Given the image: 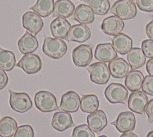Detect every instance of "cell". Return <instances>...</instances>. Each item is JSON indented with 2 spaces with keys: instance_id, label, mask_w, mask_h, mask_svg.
I'll return each instance as SVG.
<instances>
[{
  "instance_id": "obj_1",
  "label": "cell",
  "mask_w": 153,
  "mask_h": 137,
  "mask_svg": "<svg viewBox=\"0 0 153 137\" xmlns=\"http://www.w3.org/2000/svg\"><path fill=\"white\" fill-rule=\"evenodd\" d=\"M42 51L47 56L57 59L62 58L67 51V45L62 39L44 35Z\"/></svg>"
},
{
  "instance_id": "obj_2",
  "label": "cell",
  "mask_w": 153,
  "mask_h": 137,
  "mask_svg": "<svg viewBox=\"0 0 153 137\" xmlns=\"http://www.w3.org/2000/svg\"><path fill=\"white\" fill-rule=\"evenodd\" d=\"M110 12L121 20H128L136 16L137 10L131 0H118L113 4Z\"/></svg>"
},
{
  "instance_id": "obj_3",
  "label": "cell",
  "mask_w": 153,
  "mask_h": 137,
  "mask_svg": "<svg viewBox=\"0 0 153 137\" xmlns=\"http://www.w3.org/2000/svg\"><path fill=\"white\" fill-rule=\"evenodd\" d=\"M34 102L38 109L42 112H50L59 110L56 97L47 91H40L35 94Z\"/></svg>"
},
{
  "instance_id": "obj_4",
  "label": "cell",
  "mask_w": 153,
  "mask_h": 137,
  "mask_svg": "<svg viewBox=\"0 0 153 137\" xmlns=\"http://www.w3.org/2000/svg\"><path fill=\"white\" fill-rule=\"evenodd\" d=\"M104 94L106 99L111 103H127L128 92L121 84L111 83L106 88Z\"/></svg>"
},
{
  "instance_id": "obj_5",
  "label": "cell",
  "mask_w": 153,
  "mask_h": 137,
  "mask_svg": "<svg viewBox=\"0 0 153 137\" xmlns=\"http://www.w3.org/2000/svg\"><path fill=\"white\" fill-rule=\"evenodd\" d=\"M87 69L90 73V80L96 84L105 85L110 78L111 73L105 62H94L87 67Z\"/></svg>"
},
{
  "instance_id": "obj_6",
  "label": "cell",
  "mask_w": 153,
  "mask_h": 137,
  "mask_svg": "<svg viewBox=\"0 0 153 137\" xmlns=\"http://www.w3.org/2000/svg\"><path fill=\"white\" fill-rule=\"evenodd\" d=\"M10 93V105L11 108L19 113H24L29 111L32 106V100L26 93H16L11 90Z\"/></svg>"
},
{
  "instance_id": "obj_7",
  "label": "cell",
  "mask_w": 153,
  "mask_h": 137,
  "mask_svg": "<svg viewBox=\"0 0 153 137\" xmlns=\"http://www.w3.org/2000/svg\"><path fill=\"white\" fill-rule=\"evenodd\" d=\"M72 56L73 62L76 67H86L93 59L92 48L89 45L81 44L73 49Z\"/></svg>"
},
{
  "instance_id": "obj_8",
  "label": "cell",
  "mask_w": 153,
  "mask_h": 137,
  "mask_svg": "<svg viewBox=\"0 0 153 137\" xmlns=\"http://www.w3.org/2000/svg\"><path fill=\"white\" fill-rule=\"evenodd\" d=\"M26 73L32 75L38 73L42 67V62L40 57L35 53H29L25 54L16 64Z\"/></svg>"
},
{
  "instance_id": "obj_9",
  "label": "cell",
  "mask_w": 153,
  "mask_h": 137,
  "mask_svg": "<svg viewBox=\"0 0 153 137\" xmlns=\"http://www.w3.org/2000/svg\"><path fill=\"white\" fill-rule=\"evenodd\" d=\"M148 103V97L142 91L132 92L128 99V107L133 112L144 115L145 108Z\"/></svg>"
},
{
  "instance_id": "obj_10",
  "label": "cell",
  "mask_w": 153,
  "mask_h": 137,
  "mask_svg": "<svg viewBox=\"0 0 153 137\" xmlns=\"http://www.w3.org/2000/svg\"><path fill=\"white\" fill-rule=\"evenodd\" d=\"M111 124L114 126L120 132H131L135 128V117L131 112H122L119 114L115 121L111 122Z\"/></svg>"
},
{
  "instance_id": "obj_11",
  "label": "cell",
  "mask_w": 153,
  "mask_h": 137,
  "mask_svg": "<svg viewBox=\"0 0 153 137\" xmlns=\"http://www.w3.org/2000/svg\"><path fill=\"white\" fill-rule=\"evenodd\" d=\"M22 25L31 34L36 35L42 29L44 23L41 17L35 12L27 11L23 14L22 19Z\"/></svg>"
},
{
  "instance_id": "obj_12",
  "label": "cell",
  "mask_w": 153,
  "mask_h": 137,
  "mask_svg": "<svg viewBox=\"0 0 153 137\" xmlns=\"http://www.w3.org/2000/svg\"><path fill=\"white\" fill-rule=\"evenodd\" d=\"M81 98L74 91H69L63 94L60 103V109L69 113L76 112L80 106Z\"/></svg>"
},
{
  "instance_id": "obj_13",
  "label": "cell",
  "mask_w": 153,
  "mask_h": 137,
  "mask_svg": "<svg viewBox=\"0 0 153 137\" xmlns=\"http://www.w3.org/2000/svg\"><path fill=\"white\" fill-rule=\"evenodd\" d=\"M124 27V22L116 16L106 17L101 25V29L105 34L113 36L119 34L123 31Z\"/></svg>"
},
{
  "instance_id": "obj_14",
  "label": "cell",
  "mask_w": 153,
  "mask_h": 137,
  "mask_svg": "<svg viewBox=\"0 0 153 137\" xmlns=\"http://www.w3.org/2000/svg\"><path fill=\"white\" fill-rule=\"evenodd\" d=\"M90 36V29L86 25L76 24L71 26L66 40L67 41L83 43L88 40Z\"/></svg>"
},
{
  "instance_id": "obj_15",
  "label": "cell",
  "mask_w": 153,
  "mask_h": 137,
  "mask_svg": "<svg viewBox=\"0 0 153 137\" xmlns=\"http://www.w3.org/2000/svg\"><path fill=\"white\" fill-rule=\"evenodd\" d=\"M50 28L53 37L66 40L71 25L67 19L64 17H59L51 22Z\"/></svg>"
},
{
  "instance_id": "obj_16",
  "label": "cell",
  "mask_w": 153,
  "mask_h": 137,
  "mask_svg": "<svg viewBox=\"0 0 153 137\" xmlns=\"http://www.w3.org/2000/svg\"><path fill=\"white\" fill-rule=\"evenodd\" d=\"M87 121L89 127L98 135L108 124L106 116L102 110H97L90 114L87 117Z\"/></svg>"
},
{
  "instance_id": "obj_17",
  "label": "cell",
  "mask_w": 153,
  "mask_h": 137,
  "mask_svg": "<svg viewBox=\"0 0 153 137\" xmlns=\"http://www.w3.org/2000/svg\"><path fill=\"white\" fill-rule=\"evenodd\" d=\"M108 68L112 76L117 79L126 77L131 70L129 64L121 58H115L109 62Z\"/></svg>"
},
{
  "instance_id": "obj_18",
  "label": "cell",
  "mask_w": 153,
  "mask_h": 137,
  "mask_svg": "<svg viewBox=\"0 0 153 137\" xmlns=\"http://www.w3.org/2000/svg\"><path fill=\"white\" fill-rule=\"evenodd\" d=\"M51 125L54 129L59 132H63L69 127L75 126L71 115L65 111L54 113L52 118Z\"/></svg>"
},
{
  "instance_id": "obj_19",
  "label": "cell",
  "mask_w": 153,
  "mask_h": 137,
  "mask_svg": "<svg viewBox=\"0 0 153 137\" xmlns=\"http://www.w3.org/2000/svg\"><path fill=\"white\" fill-rule=\"evenodd\" d=\"M117 51L111 43H100L97 45L94 57L100 62H108L117 57Z\"/></svg>"
},
{
  "instance_id": "obj_20",
  "label": "cell",
  "mask_w": 153,
  "mask_h": 137,
  "mask_svg": "<svg viewBox=\"0 0 153 137\" xmlns=\"http://www.w3.org/2000/svg\"><path fill=\"white\" fill-rule=\"evenodd\" d=\"M73 19L81 24H90L94 20V13L89 5L81 4L75 8Z\"/></svg>"
},
{
  "instance_id": "obj_21",
  "label": "cell",
  "mask_w": 153,
  "mask_h": 137,
  "mask_svg": "<svg viewBox=\"0 0 153 137\" xmlns=\"http://www.w3.org/2000/svg\"><path fill=\"white\" fill-rule=\"evenodd\" d=\"M17 45L20 52L25 55L35 52L38 47V42L34 35L26 31L18 41Z\"/></svg>"
},
{
  "instance_id": "obj_22",
  "label": "cell",
  "mask_w": 153,
  "mask_h": 137,
  "mask_svg": "<svg viewBox=\"0 0 153 137\" xmlns=\"http://www.w3.org/2000/svg\"><path fill=\"white\" fill-rule=\"evenodd\" d=\"M112 44L118 53L125 55L131 49L133 41L127 35L120 33L112 38Z\"/></svg>"
},
{
  "instance_id": "obj_23",
  "label": "cell",
  "mask_w": 153,
  "mask_h": 137,
  "mask_svg": "<svg viewBox=\"0 0 153 137\" xmlns=\"http://www.w3.org/2000/svg\"><path fill=\"white\" fill-rule=\"evenodd\" d=\"M75 10L74 4L69 0H57L54 4L53 17L68 18L73 15Z\"/></svg>"
},
{
  "instance_id": "obj_24",
  "label": "cell",
  "mask_w": 153,
  "mask_h": 137,
  "mask_svg": "<svg viewBox=\"0 0 153 137\" xmlns=\"http://www.w3.org/2000/svg\"><path fill=\"white\" fill-rule=\"evenodd\" d=\"M127 59L132 70L142 67L146 62V57L143 52L139 47L131 48L127 53Z\"/></svg>"
},
{
  "instance_id": "obj_25",
  "label": "cell",
  "mask_w": 153,
  "mask_h": 137,
  "mask_svg": "<svg viewBox=\"0 0 153 137\" xmlns=\"http://www.w3.org/2000/svg\"><path fill=\"white\" fill-rule=\"evenodd\" d=\"M144 77L139 70H132L126 76L124 84L126 87L130 91H138L142 87Z\"/></svg>"
},
{
  "instance_id": "obj_26",
  "label": "cell",
  "mask_w": 153,
  "mask_h": 137,
  "mask_svg": "<svg viewBox=\"0 0 153 137\" xmlns=\"http://www.w3.org/2000/svg\"><path fill=\"white\" fill-rule=\"evenodd\" d=\"M54 0H37L35 5L29 9L33 10L40 17H46L50 16L54 11Z\"/></svg>"
},
{
  "instance_id": "obj_27",
  "label": "cell",
  "mask_w": 153,
  "mask_h": 137,
  "mask_svg": "<svg viewBox=\"0 0 153 137\" xmlns=\"http://www.w3.org/2000/svg\"><path fill=\"white\" fill-rule=\"evenodd\" d=\"M99 106L98 98L94 94L84 95L81 98L80 109L85 113H93L98 109Z\"/></svg>"
},
{
  "instance_id": "obj_28",
  "label": "cell",
  "mask_w": 153,
  "mask_h": 137,
  "mask_svg": "<svg viewBox=\"0 0 153 137\" xmlns=\"http://www.w3.org/2000/svg\"><path fill=\"white\" fill-rule=\"evenodd\" d=\"M17 127V122L14 119L8 116L4 117L0 121V136L12 137Z\"/></svg>"
},
{
  "instance_id": "obj_29",
  "label": "cell",
  "mask_w": 153,
  "mask_h": 137,
  "mask_svg": "<svg viewBox=\"0 0 153 137\" xmlns=\"http://www.w3.org/2000/svg\"><path fill=\"white\" fill-rule=\"evenodd\" d=\"M16 57L11 51L3 49L0 47V68L9 72L16 65Z\"/></svg>"
},
{
  "instance_id": "obj_30",
  "label": "cell",
  "mask_w": 153,
  "mask_h": 137,
  "mask_svg": "<svg viewBox=\"0 0 153 137\" xmlns=\"http://www.w3.org/2000/svg\"><path fill=\"white\" fill-rule=\"evenodd\" d=\"M84 1L88 4L93 13L97 15H105L110 8L109 0H84Z\"/></svg>"
},
{
  "instance_id": "obj_31",
  "label": "cell",
  "mask_w": 153,
  "mask_h": 137,
  "mask_svg": "<svg viewBox=\"0 0 153 137\" xmlns=\"http://www.w3.org/2000/svg\"><path fill=\"white\" fill-rule=\"evenodd\" d=\"M72 137H95V135L88 125L81 124L74 129Z\"/></svg>"
},
{
  "instance_id": "obj_32",
  "label": "cell",
  "mask_w": 153,
  "mask_h": 137,
  "mask_svg": "<svg viewBox=\"0 0 153 137\" xmlns=\"http://www.w3.org/2000/svg\"><path fill=\"white\" fill-rule=\"evenodd\" d=\"M14 137H34L33 130L30 125H22L17 127Z\"/></svg>"
},
{
  "instance_id": "obj_33",
  "label": "cell",
  "mask_w": 153,
  "mask_h": 137,
  "mask_svg": "<svg viewBox=\"0 0 153 137\" xmlns=\"http://www.w3.org/2000/svg\"><path fill=\"white\" fill-rule=\"evenodd\" d=\"M142 90L145 93L153 96V76L147 75L145 77L142 85Z\"/></svg>"
},
{
  "instance_id": "obj_34",
  "label": "cell",
  "mask_w": 153,
  "mask_h": 137,
  "mask_svg": "<svg viewBox=\"0 0 153 137\" xmlns=\"http://www.w3.org/2000/svg\"><path fill=\"white\" fill-rule=\"evenodd\" d=\"M142 49L145 57L153 58V40H145L142 42Z\"/></svg>"
},
{
  "instance_id": "obj_35",
  "label": "cell",
  "mask_w": 153,
  "mask_h": 137,
  "mask_svg": "<svg viewBox=\"0 0 153 137\" xmlns=\"http://www.w3.org/2000/svg\"><path fill=\"white\" fill-rule=\"evenodd\" d=\"M136 4L142 11H153V0H136Z\"/></svg>"
},
{
  "instance_id": "obj_36",
  "label": "cell",
  "mask_w": 153,
  "mask_h": 137,
  "mask_svg": "<svg viewBox=\"0 0 153 137\" xmlns=\"http://www.w3.org/2000/svg\"><path fill=\"white\" fill-rule=\"evenodd\" d=\"M145 112L148 116V122H153V99H151L147 104L145 108Z\"/></svg>"
},
{
  "instance_id": "obj_37",
  "label": "cell",
  "mask_w": 153,
  "mask_h": 137,
  "mask_svg": "<svg viewBox=\"0 0 153 137\" xmlns=\"http://www.w3.org/2000/svg\"><path fill=\"white\" fill-rule=\"evenodd\" d=\"M8 82V78L5 71L0 68V90L4 88Z\"/></svg>"
},
{
  "instance_id": "obj_38",
  "label": "cell",
  "mask_w": 153,
  "mask_h": 137,
  "mask_svg": "<svg viewBox=\"0 0 153 137\" xmlns=\"http://www.w3.org/2000/svg\"><path fill=\"white\" fill-rule=\"evenodd\" d=\"M145 31L148 37L151 40H153V20L146 25Z\"/></svg>"
},
{
  "instance_id": "obj_39",
  "label": "cell",
  "mask_w": 153,
  "mask_h": 137,
  "mask_svg": "<svg viewBox=\"0 0 153 137\" xmlns=\"http://www.w3.org/2000/svg\"><path fill=\"white\" fill-rule=\"evenodd\" d=\"M146 69L150 76H153V58L149 59L146 64Z\"/></svg>"
},
{
  "instance_id": "obj_40",
  "label": "cell",
  "mask_w": 153,
  "mask_h": 137,
  "mask_svg": "<svg viewBox=\"0 0 153 137\" xmlns=\"http://www.w3.org/2000/svg\"><path fill=\"white\" fill-rule=\"evenodd\" d=\"M120 137H138L135 133L131 132H127L123 133Z\"/></svg>"
},
{
  "instance_id": "obj_41",
  "label": "cell",
  "mask_w": 153,
  "mask_h": 137,
  "mask_svg": "<svg viewBox=\"0 0 153 137\" xmlns=\"http://www.w3.org/2000/svg\"><path fill=\"white\" fill-rule=\"evenodd\" d=\"M146 137H153V130L150 131L146 135Z\"/></svg>"
},
{
  "instance_id": "obj_42",
  "label": "cell",
  "mask_w": 153,
  "mask_h": 137,
  "mask_svg": "<svg viewBox=\"0 0 153 137\" xmlns=\"http://www.w3.org/2000/svg\"><path fill=\"white\" fill-rule=\"evenodd\" d=\"M99 137H107V136H105V135H101V136H99Z\"/></svg>"
},
{
  "instance_id": "obj_43",
  "label": "cell",
  "mask_w": 153,
  "mask_h": 137,
  "mask_svg": "<svg viewBox=\"0 0 153 137\" xmlns=\"http://www.w3.org/2000/svg\"><path fill=\"white\" fill-rule=\"evenodd\" d=\"M80 1H82V0H80Z\"/></svg>"
},
{
  "instance_id": "obj_44",
  "label": "cell",
  "mask_w": 153,
  "mask_h": 137,
  "mask_svg": "<svg viewBox=\"0 0 153 137\" xmlns=\"http://www.w3.org/2000/svg\"><path fill=\"white\" fill-rule=\"evenodd\" d=\"M131 1H132V0H131Z\"/></svg>"
}]
</instances>
